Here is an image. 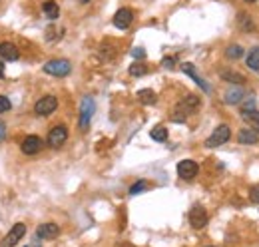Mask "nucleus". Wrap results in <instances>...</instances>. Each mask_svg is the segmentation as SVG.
Returning <instances> with one entry per match:
<instances>
[{
    "instance_id": "7",
    "label": "nucleus",
    "mask_w": 259,
    "mask_h": 247,
    "mask_svg": "<svg viewBox=\"0 0 259 247\" xmlns=\"http://www.w3.org/2000/svg\"><path fill=\"white\" fill-rule=\"evenodd\" d=\"M134 20V10L132 8H120L114 16V26L120 30H126Z\"/></svg>"
},
{
    "instance_id": "26",
    "label": "nucleus",
    "mask_w": 259,
    "mask_h": 247,
    "mask_svg": "<svg viewBox=\"0 0 259 247\" xmlns=\"http://www.w3.org/2000/svg\"><path fill=\"white\" fill-rule=\"evenodd\" d=\"M12 108V104H10V100L6 98V96H0V114H4V112H8Z\"/></svg>"
},
{
    "instance_id": "27",
    "label": "nucleus",
    "mask_w": 259,
    "mask_h": 247,
    "mask_svg": "<svg viewBox=\"0 0 259 247\" xmlns=\"http://www.w3.org/2000/svg\"><path fill=\"white\" fill-rule=\"evenodd\" d=\"M161 66H163V68H167V70H171V68L176 66V58H171V56H165V58L161 60Z\"/></svg>"
},
{
    "instance_id": "22",
    "label": "nucleus",
    "mask_w": 259,
    "mask_h": 247,
    "mask_svg": "<svg viewBox=\"0 0 259 247\" xmlns=\"http://www.w3.org/2000/svg\"><path fill=\"white\" fill-rule=\"evenodd\" d=\"M225 56L231 58V60H237V58L243 56V48L239 44H231V46H227V50H225Z\"/></svg>"
},
{
    "instance_id": "1",
    "label": "nucleus",
    "mask_w": 259,
    "mask_h": 247,
    "mask_svg": "<svg viewBox=\"0 0 259 247\" xmlns=\"http://www.w3.org/2000/svg\"><path fill=\"white\" fill-rule=\"evenodd\" d=\"M94 110H96L94 100L90 98V96H86V98L82 100V104H80V130H82V132L88 130L90 120H92V116H94Z\"/></svg>"
},
{
    "instance_id": "28",
    "label": "nucleus",
    "mask_w": 259,
    "mask_h": 247,
    "mask_svg": "<svg viewBox=\"0 0 259 247\" xmlns=\"http://www.w3.org/2000/svg\"><path fill=\"white\" fill-rule=\"evenodd\" d=\"M132 56H134L136 60H144V58H146V50H144V48H134V50H132Z\"/></svg>"
},
{
    "instance_id": "12",
    "label": "nucleus",
    "mask_w": 259,
    "mask_h": 247,
    "mask_svg": "<svg viewBox=\"0 0 259 247\" xmlns=\"http://www.w3.org/2000/svg\"><path fill=\"white\" fill-rule=\"evenodd\" d=\"M237 140H239V144H243V146H253V144L259 142V134L253 128H243V130L237 134Z\"/></svg>"
},
{
    "instance_id": "18",
    "label": "nucleus",
    "mask_w": 259,
    "mask_h": 247,
    "mask_svg": "<svg viewBox=\"0 0 259 247\" xmlns=\"http://www.w3.org/2000/svg\"><path fill=\"white\" fill-rule=\"evenodd\" d=\"M243 90L241 88H231V90H227L225 92V102L227 104H237V102H241L243 100Z\"/></svg>"
},
{
    "instance_id": "15",
    "label": "nucleus",
    "mask_w": 259,
    "mask_h": 247,
    "mask_svg": "<svg viewBox=\"0 0 259 247\" xmlns=\"http://www.w3.org/2000/svg\"><path fill=\"white\" fill-rule=\"evenodd\" d=\"M42 10H44V16L50 18V20H56V18L60 16V6H58L54 0H46V2L42 4Z\"/></svg>"
},
{
    "instance_id": "24",
    "label": "nucleus",
    "mask_w": 259,
    "mask_h": 247,
    "mask_svg": "<svg viewBox=\"0 0 259 247\" xmlns=\"http://www.w3.org/2000/svg\"><path fill=\"white\" fill-rule=\"evenodd\" d=\"M130 74H132V76H144V74H148V68H146V64L136 62V64L130 66Z\"/></svg>"
},
{
    "instance_id": "33",
    "label": "nucleus",
    "mask_w": 259,
    "mask_h": 247,
    "mask_svg": "<svg viewBox=\"0 0 259 247\" xmlns=\"http://www.w3.org/2000/svg\"><path fill=\"white\" fill-rule=\"evenodd\" d=\"M245 2H255V0H245Z\"/></svg>"
},
{
    "instance_id": "11",
    "label": "nucleus",
    "mask_w": 259,
    "mask_h": 247,
    "mask_svg": "<svg viewBox=\"0 0 259 247\" xmlns=\"http://www.w3.org/2000/svg\"><path fill=\"white\" fill-rule=\"evenodd\" d=\"M40 148H42V140H40L38 136H28V138H24V142H22V151H24L26 155L38 153Z\"/></svg>"
},
{
    "instance_id": "19",
    "label": "nucleus",
    "mask_w": 259,
    "mask_h": 247,
    "mask_svg": "<svg viewBox=\"0 0 259 247\" xmlns=\"http://www.w3.org/2000/svg\"><path fill=\"white\" fill-rule=\"evenodd\" d=\"M138 98H140V102H142V104H146V106H152V104H155L157 96H155L154 90L146 88V90H140V92H138Z\"/></svg>"
},
{
    "instance_id": "17",
    "label": "nucleus",
    "mask_w": 259,
    "mask_h": 247,
    "mask_svg": "<svg viewBox=\"0 0 259 247\" xmlns=\"http://www.w3.org/2000/svg\"><path fill=\"white\" fill-rule=\"evenodd\" d=\"M200 106V100H198V96H194V94H190V96H186V100L184 102H180V110H184L186 114H190V112H194L196 108Z\"/></svg>"
},
{
    "instance_id": "20",
    "label": "nucleus",
    "mask_w": 259,
    "mask_h": 247,
    "mask_svg": "<svg viewBox=\"0 0 259 247\" xmlns=\"http://www.w3.org/2000/svg\"><path fill=\"white\" fill-rule=\"evenodd\" d=\"M221 78L227 80V82H231V84H243V80H245L241 74L231 72V70H223V72H221Z\"/></svg>"
},
{
    "instance_id": "10",
    "label": "nucleus",
    "mask_w": 259,
    "mask_h": 247,
    "mask_svg": "<svg viewBox=\"0 0 259 247\" xmlns=\"http://www.w3.org/2000/svg\"><path fill=\"white\" fill-rule=\"evenodd\" d=\"M58 233H60V227L56 223H42L36 229V237L38 239H56Z\"/></svg>"
},
{
    "instance_id": "25",
    "label": "nucleus",
    "mask_w": 259,
    "mask_h": 247,
    "mask_svg": "<svg viewBox=\"0 0 259 247\" xmlns=\"http://www.w3.org/2000/svg\"><path fill=\"white\" fill-rule=\"evenodd\" d=\"M148 190V182H136L132 188H130V194L132 196H138V194H144Z\"/></svg>"
},
{
    "instance_id": "5",
    "label": "nucleus",
    "mask_w": 259,
    "mask_h": 247,
    "mask_svg": "<svg viewBox=\"0 0 259 247\" xmlns=\"http://www.w3.org/2000/svg\"><path fill=\"white\" fill-rule=\"evenodd\" d=\"M200 172V166L194 161V159H184L178 163V176L182 180H194Z\"/></svg>"
},
{
    "instance_id": "9",
    "label": "nucleus",
    "mask_w": 259,
    "mask_h": 247,
    "mask_svg": "<svg viewBox=\"0 0 259 247\" xmlns=\"http://www.w3.org/2000/svg\"><path fill=\"white\" fill-rule=\"evenodd\" d=\"M190 223H192V227H196V229L206 227L207 211L202 205H194V207H192V211H190Z\"/></svg>"
},
{
    "instance_id": "3",
    "label": "nucleus",
    "mask_w": 259,
    "mask_h": 247,
    "mask_svg": "<svg viewBox=\"0 0 259 247\" xmlns=\"http://www.w3.org/2000/svg\"><path fill=\"white\" fill-rule=\"evenodd\" d=\"M229 138H231V130H229V126L221 124V126H217V128L213 130V134L207 138L206 146L207 148H217V146L225 144Z\"/></svg>"
},
{
    "instance_id": "4",
    "label": "nucleus",
    "mask_w": 259,
    "mask_h": 247,
    "mask_svg": "<svg viewBox=\"0 0 259 247\" xmlns=\"http://www.w3.org/2000/svg\"><path fill=\"white\" fill-rule=\"evenodd\" d=\"M24 233H26V225H24V223H14V227H12V229L8 231V235L2 239L0 247H14L24 237Z\"/></svg>"
},
{
    "instance_id": "13",
    "label": "nucleus",
    "mask_w": 259,
    "mask_h": 247,
    "mask_svg": "<svg viewBox=\"0 0 259 247\" xmlns=\"http://www.w3.org/2000/svg\"><path fill=\"white\" fill-rule=\"evenodd\" d=\"M0 58L8 60V62H14V60L20 58V52H18V48L12 42H2L0 44Z\"/></svg>"
},
{
    "instance_id": "16",
    "label": "nucleus",
    "mask_w": 259,
    "mask_h": 247,
    "mask_svg": "<svg viewBox=\"0 0 259 247\" xmlns=\"http://www.w3.org/2000/svg\"><path fill=\"white\" fill-rule=\"evenodd\" d=\"M241 118H243L255 132H259V112L257 110H243V112H241Z\"/></svg>"
},
{
    "instance_id": "6",
    "label": "nucleus",
    "mask_w": 259,
    "mask_h": 247,
    "mask_svg": "<svg viewBox=\"0 0 259 247\" xmlns=\"http://www.w3.org/2000/svg\"><path fill=\"white\" fill-rule=\"evenodd\" d=\"M56 108H58L56 96H44V98H40L36 102L34 112H36L38 116H50L52 112H56Z\"/></svg>"
},
{
    "instance_id": "8",
    "label": "nucleus",
    "mask_w": 259,
    "mask_h": 247,
    "mask_svg": "<svg viewBox=\"0 0 259 247\" xmlns=\"http://www.w3.org/2000/svg\"><path fill=\"white\" fill-rule=\"evenodd\" d=\"M68 140V128L66 126H54L48 134V144L52 148H60Z\"/></svg>"
},
{
    "instance_id": "21",
    "label": "nucleus",
    "mask_w": 259,
    "mask_h": 247,
    "mask_svg": "<svg viewBox=\"0 0 259 247\" xmlns=\"http://www.w3.org/2000/svg\"><path fill=\"white\" fill-rule=\"evenodd\" d=\"M150 136H152V140H155V142H165V140H167V128L155 126V128H152Z\"/></svg>"
},
{
    "instance_id": "31",
    "label": "nucleus",
    "mask_w": 259,
    "mask_h": 247,
    "mask_svg": "<svg viewBox=\"0 0 259 247\" xmlns=\"http://www.w3.org/2000/svg\"><path fill=\"white\" fill-rule=\"evenodd\" d=\"M0 78H4V64H2V60H0Z\"/></svg>"
},
{
    "instance_id": "32",
    "label": "nucleus",
    "mask_w": 259,
    "mask_h": 247,
    "mask_svg": "<svg viewBox=\"0 0 259 247\" xmlns=\"http://www.w3.org/2000/svg\"><path fill=\"white\" fill-rule=\"evenodd\" d=\"M80 2H82V4H88V2H90V0H80Z\"/></svg>"
},
{
    "instance_id": "14",
    "label": "nucleus",
    "mask_w": 259,
    "mask_h": 247,
    "mask_svg": "<svg viewBox=\"0 0 259 247\" xmlns=\"http://www.w3.org/2000/svg\"><path fill=\"white\" fill-rule=\"evenodd\" d=\"M182 70L188 74V76H192L194 80H196V84H200V88H204L206 92H209V86H207L206 82L200 78V74L196 72V68H194V64H190V62H186V64H182Z\"/></svg>"
},
{
    "instance_id": "29",
    "label": "nucleus",
    "mask_w": 259,
    "mask_h": 247,
    "mask_svg": "<svg viewBox=\"0 0 259 247\" xmlns=\"http://www.w3.org/2000/svg\"><path fill=\"white\" fill-rule=\"evenodd\" d=\"M249 198H251V201H253V203H259V186H255V188L251 190Z\"/></svg>"
},
{
    "instance_id": "2",
    "label": "nucleus",
    "mask_w": 259,
    "mask_h": 247,
    "mask_svg": "<svg viewBox=\"0 0 259 247\" xmlns=\"http://www.w3.org/2000/svg\"><path fill=\"white\" fill-rule=\"evenodd\" d=\"M44 72L50 74V76H58V78H64L72 72V64L68 60H50L44 64Z\"/></svg>"
},
{
    "instance_id": "23",
    "label": "nucleus",
    "mask_w": 259,
    "mask_h": 247,
    "mask_svg": "<svg viewBox=\"0 0 259 247\" xmlns=\"http://www.w3.org/2000/svg\"><path fill=\"white\" fill-rule=\"evenodd\" d=\"M247 66L251 70H259V46L251 50V54L247 56Z\"/></svg>"
},
{
    "instance_id": "30",
    "label": "nucleus",
    "mask_w": 259,
    "mask_h": 247,
    "mask_svg": "<svg viewBox=\"0 0 259 247\" xmlns=\"http://www.w3.org/2000/svg\"><path fill=\"white\" fill-rule=\"evenodd\" d=\"M4 138H6V124L0 120V144L4 142Z\"/></svg>"
}]
</instances>
